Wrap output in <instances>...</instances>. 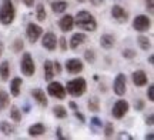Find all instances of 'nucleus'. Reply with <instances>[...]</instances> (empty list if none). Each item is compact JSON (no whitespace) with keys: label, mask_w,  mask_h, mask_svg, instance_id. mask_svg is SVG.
<instances>
[{"label":"nucleus","mask_w":154,"mask_h":140,"mask_svg":"<svg viewBox=\"0 0 154 140\" xmlns=\"http://www.w3.org/2000/svg\"><path fill=\"white\" fill-rule=\"evenodd\" d=\"M74 24L79 29L86 30V32H94L97 29V22H96L94 16L86 10H82L77 13L76 17H74Z\"/></svg>","instance_id":"f257e3e1"},{"label":"nucleus","mask_w":154,"mask_h":140,"mask_svg":"<svg viewBox=\"0 0 154 140\" xmlns=\"http://www.w3.org/2000/svg\"><path fill=\"white\" fill-rule=\"evenodd\" d=\"M16 16V10H14V6L11 0H3L2 6H0V23L2 24H11Z\"/></svg>","instance_id":"f03ea898"},{"label":"nucleus","mask_w":154,"mask_h":140,"mask_svg":"<svg viewBox=\"0 0 154 140\" xmlns=\"http://www.w3.org/2000/svg\"><path fill=\"white\" fill-rule=\"evenodd\" d=\"M87 89V83L83 77H77L73 79L70 82H67L66 86V92L69 95H72L73 97H80V96L84 95V92Z\"/></svg>","instance_id":"7ed1b4c3"},{"label":"nucleus","mask_w":154,"mask_h":140,"mask_svg":"<svg viewBox=\"0 0 154 140\" xmlns=\"http://www.w3.org/2000/svg\"><path fill=\"white\" fill-rule=\"evenodd\" d=\"M20 69H22V73L27 77H32L36 72V64H34V60L30 53H24L22 57V63H20Z\"/></svg>","instance_id":"20e7f679"},{"label":"nucleus","mask_w":154,"mask_h":140,"mask_svg":"<svg viewBox=\"0 0 154 140\" xmlns=\"http://www.w3.org/2000/svg\"><path fill=\"white\" fill-rule=\"evenodd\" d=\"M47 92H49V95L51 96V97H56V99H59V100H63L67 95L66 87H64L60 82H51V80H50L49 86H47Z\"/></svg>","instance_id":"39448f33"},{"label":"nucleus","mask_w":154,"mask_h":140,"mask_svg":"<svg viewBox=\"0 0 154 140\" xmlns=\"http://www.w3.org/2000/svg\"><path fill=\"white\" fill-rule=\"evenodd\" d=\"M151 26V19L149 16H146V14H138L136 16V19L133 20V27L136 32H140V33H143V32H147Z\"/></svg>","instance_id":"423d86ee"},{"label":"nucleus","mask_w":154,"mask_h":140,"mask_svg":"<svg viewBox=\"0 0 154 140\" xmlns=\"http://www.w3.org/2000/svg\"><path fill=\"white\" fill-rule=\"evenodd\" d=\"M113 90L117 96H124L127 92V79L123 73H119L113 83Z\"/></svg>","instance_id":"0eeeda50"},{"label":"nucleus","mask_w":154,"mask_h":140,"mask_svg":"<svg viewBox=\"0 0 154 140\" xmlns=\"http://www.w3.org/2000/svg\"><path fill=\"white\" fill-rule=\"evenodd\" d=\"M128 109H130L128 101H126V100H123V99H121V100H117L114 103L111 113H113V116H114L116 119H121V117H124V116L127 114Z\"/></svg>","instance_id":"6e6552de"},{"label":"nucleus","mask_w":154,"mask_h":140,"mask_svg":"<svg viewBox=\"0 0 154 140\" xmlns=\"http://www.w3.org/2000/svg\"><path fill=\"white\" fill-rule=\"evenodd\" d=\"M43 33V29L40 27L38 24L36 23H29L27 24V29H26V34H27V39L30 40V43L33 45L38 40V37L42 36Z\"/></svg>","instance_id":"1a4fd4ad"},{"label":"nucleus","mask_w":154,"mask_h":140,"mask_svg":"<svg viewBox=\"0 0 154 140\" xmlns=\"http://www.w3.org/2000/svg\"><path fill=\"white\" fill-rule=\"evenodd\" d=\"M42 46L50 51L54 50L56 47H57V37H56V34L51 33V32L44 33V36L42 37Z\"/></svg>","instance_id":"9d476101"},{"label":"nucleus","mask_w":154,"mask_h":140,"mask_svg":"<svg viewBox=\"0 0 154 140\" xmlns=\"http://www.w3.org/2000/svg\"><path fill=\"white\" fill-rule=\"evenodd\" d=\"M83 67H84V64H83V62L80 60V59H69L66 62V70L70 74H79V73L83 70Z\"/></svg>","instance_id":"9b49d317"},{"label":"nucleus","mask_w":154,"mask_h":140,"mask_svg":"<svg viewBox=\"0 0 154 140\" xmlns=\"http://www.w3.org/2000/svg\"><path fill=\"white\" fill-rule=\"evenodd\" d=\"M111 16L114 17L119 23H126L127 20H128V13L119 5L113 6V9H111Z\"/></svg>","instance_id":"f8f14e48"},{"label":"nucleus","mask_w":154,"mask_h":140,"mask_svg":"<svg viewBox=\"0 0 154 140\" xmlns=\"http://www.w3.org/2000/svg\"><path fill=\"white\" fill-rule=\"evenodd\" d=\"M149 82V77H147V74L144 70H136V72L133 73V83L136 84L137 87H143L146 86Z\"/></svg>","instance_id":"ddd939ff"},{"label":"nucleus","mask_w":154,"mask_h":140,"mask_svg":"<svg viewBox=\"0 0 154 140\" xmlns=\"http://www.w3.org/2000/svg\"><path fill=\"white\" fill-rule=\"evenodd\" d=\"M59 26H60L61 32H70V30H73V27H74V17L70 16V14L63 16L60 19V22H59Z\"/></svg>","instance_id":"4468645a"},{"label":"nucleus","mask_w":154,"mask_h":140,"mask_svg":"<svg viewBox=\"0 0 154 140\" xmlns=\"http://www.w3.org/2000/svg\"><path fill=\"white\" fill-rule=\"evenodd\" d=\"M32 96H33V99L36 101H37L40 106H43V107H46L47 106V97H46V95H44V92L42 89H33L32 90Z\"/></svg>","instance_id":"2eb2a0df"},{"label":"nucleus","mask_w":154,"mask_h":140,"mask_svg":"<svg viewBox=\"0 0 154 140\" xmlns=\"http://www.w3.org/2000/svg\"><path fill=\"white\" fill-rule=\"evenodd\" d=\"M86 40H87V36L84 33H82V32H80V33H74L72 36V39H70V47H72V49H77V47L82 46Z\"/></svg>","instance_id":"dca6fc26"},{"label":"nucleus","mask_w":154,"mask_h":140,"mask_svg":"<svg viewBox=\"0 0 154 140\" xmlns=\"http://www.w3.org/2000/svg\"><path fill=\"white\" fill-rule=\"evenodd\" d=\"M116 43V39L113 34H103L101 37H100V45H101V47L103 49H111L113 46H114Z\"/></svg>","instance_id":"f3484780"},{"label":"nucleus","mask_w":154,"mask_h":140,"mask_svg":"<svg viewBox=\"0 0 154 140\" xmlns=\"http://www.w3.org/2000/svg\"><path fill=\"white\" fill-rule=\"evenodd\" d=\"M46 132V127H44L43 123H36L33 126L29 127V135L32 137H37V136H42Z\"/></svg>","instance_id":"a211bd4d"},{"label":"nucleus","mask_w":154,"mask_h":140,"mask_svg":"<svg viewBox=\"0 0 154 140\" xmlns=\"http://www.w3.org/2000/svg\"><path fill=\"white\" fill-rule=\"evenodd\" d=\"M43 70H44V79L50 82L51 79L54 77V69H53V62L50 60H46L43 64Z\"/></svg>","instance_id":"6ab92c4d"},{"label":"nucleus","mask_w":154,"mask_h":140,"mask_svg":"<svg viewBox=\"0 0 154 140\" xmlns=\"http://www.w3.org/2000/svg\"><path fill=\"white\" fill-rule=\"evenodd\" d=\"M9 76H10V64H9L7 60H3L0 63V79L3 82H7Z\"/></svg>","instance_id":"aec40b11"},{"label":"nucleus","mask_w":154,"mask_h":140,"mask_svg":"<svg viewBox=\"0 0 154 140\" xmlns=\"http://www.w3.org/2000/svg\"><path fill=\"white\" fill-rule=\"evenodd\" d=\"M20 90H22V79L20 77H14L10 82V93L14 97L20 95Z\"/></svg>","instance_id":"412c9836"},{"label":"nucleus","mask_w":154,"mask_h":140,"mask_svg":"<svg viewBox=\"0 0 154 140\" xmlns=\"http://www.w3.org/2000/svg\"><path fill=\"white\" fill-rule=\"evenodd\" d=\"M67 9V2L64 0H56L51 3V10L54 13H64Z\"/></svg>","instance_id":"4be33fe9"},{"label":"nucleus","mask_w":154,"mask_h":140,"mask_svg":"<svg viewBox=\"0 0 154 140\" xmlns=\"http://www.w3.org/2000/svg\"><path fill=\"white\" fill-rule=\"evenodd\" d=\"M0 133H3L5 136H11L14 133V127L7 122H2L0 123Z\"/></svg>","instance_id":"5701e85b"},{"label":"nucleus","mask_w":154,"mask_h":140,"mask_svg":"<svg viewBox=\"0 0 154 140\" xmlns=\"http://www.w3.org/2000/svg\"><path fill=\"white\" fill-rule=\"evenodd\" d=\"M9 103H10V97L7 95V92H0V112L2 110H5L6 107L9 106Z\"/></svg>","instance_id":"b1692460"},{"label":"nucleus","mask_w":154,"mask_h":140,"mask_svg":"<svg viewBox=\"0 0 154 140\" xmlns=\"http://www.w3.org/2000/svg\"><path fill=\"white\" fill-rule=\"evenodd\" d=\"M137 43H138V46H140L141 50H149L150 47H151V43H150L149 37H146V36H138Z\"/></svg>","instance_id":"393cba45"},{"label":"nucleus","mask_w":154,"mask_h":140,"mask_svg":"<svg viewBox=\"0 0 154 140\" xmlns=\"http://www.w3.org/2000/svg\"><path fill=\"white\" fill-rule=\"evenodd\" d=\"M36 10H37V20L38 22H44L46 17H47V13H46L44 6L42 5V3H38V5L36 6Z\"/></svg>","instance_id":"a878e982"},{"label":"nucleus","mask_w":154,"mask_h":140,"mask_svg":"<svg viewBox=\"0 0 154 140\" xmlns=\"http://www.w3.org/2000/svg\"><path fill=\"white\" fill-rule=\"evenodd\" d=\"M10 119L13 120V122H16V123H19V122L22 120V113H20V110H19L16 106H11V109H10Z\"/></svg>","instance_id":"bb28decb"},{"label":"nucleus","mask_w":154,"mask_h":140,"mask_svg":"<svg viewBox=\"0 0 154 140\" xmlns=\"http://www.w3.org/2000/svg\"><path fill=\"white\" fill-rule=\"evenodd\" d=\"M53 113H54L56 117H59V119L67 117V110L63 106H56L54 109H53Z\"/></svg>","instance_id":"cd10ccee"},{"label":"nucleus","mask_w":154,"mask_h":140,"mask_svg":"<svg viewBox=\"0 0 154 140\" xmlns=\"http://www.w3.org/2000/svg\"><path fill=\"white\" fill-rule=\"evenodd\" d=\"M88 109L91 110V112H99V99L97 97H91L90 101H88Z\"/></svg>","instance_id":"c85d7f7f"},{"label":"nucleus","mask_w":154,"mask_h":140,"mask_svg":"<svg viewBox=\"0 0 154 140\" xmlns=\"http://www.w3.org/2000/svg\"><path fill=\"white\" fill-rule=\"evenodd\" d=\"M113 133H114V127H113V123H107L104 129V137L106 139H110L113 137Z\"/></svg>","instance_id":"c756f323"},{"label":"nucleus","mask_w":154,"mask_h":140,"mask_svg":"<svg viewBox=\"0 0 154 140\" xmlns=\"http://www.w3.org/2000/svg\"><path fill=\"white\" fill-rule=\"evenodd\" d=\"M24 47V43H23L22 39H16L14 43H13V50L14 51H22V49Z\"/></svg>","instance_id":"7c9ffc66"},{"label":"nucleus","mask_w":154,"mask_h":140,"mask_svg":"<svg viewBox=\"0 0 154 140\" xmlns=\"http://www.w3.org/2000/svg\"><path fill=\"white\" fill-rule=\"evenodd\" d=\"M84 59H86L88 63H94V60H96L94 51L93 50H86L84 51Z\"/></svg>","instance_id":"2f4dec72"},{"label":"nucleus","mask_w":154,"mask_h":140,"mask_svg":"<svg viewBox=\"0 0 154 140\" xmlns=\"http://www.w3.org/2000/svg\"><path fill=\"white\" fill-rule=\"evenodd\" d=\"M123 57L133 59V57H136V51L131 50V49H124V50H123Z\"/></svg>","instance_id":"473e14b6"},{"label":"nucleus","mask_w":154,"mask_h":140,"mask_svg":"<svg viewBox=\"0 0 154 140\" xmlns=\"http://www.w3.org/2000/svg\"><path fill=\"white\" fill-rule=\"evenodd\" d=\"M57 43L60 45V49H61V50H63V51H66V50H67V40L64 39V37H60Z\"/></svg>","instance_id":"72a5a7b5"},{"label":"nucleus","mask_w":154,"mask_h":140,"mask_svg":"<svg viewBox=\"0 0 154 140\" xmlns=\"http://www.w3.org/2000/svg\"><path fill=\"white\" fill-rule=\"evenodd\" d=\"M147 97H149L150 101H154V86L151 84L149 87V90H147Z\"/></svg>","instance_id":"f704fd0d"},{"label":"nucleus","mask_w":154,"mask_h":140,"mask_svg":"<svg viewBox=\"0 0 154 140\" xmlns=\"http://www.w3.org/2000/svg\"><path fill=\"white\" fill-rule=\"evenodd\" d=\"M91 124L96 126V127H101V120L99 117H93L91 119Z\"/></svg>","instance_id":"c9c22d12"},{"label":"nucleus","mask_w":154,"mask_h":140,"mask_svg":"<svg viewBox=\"0 0 154 140\" xmlns=\"http://www.w3.org/2000/svg\"><path fill=\"white\" fill-rule=\"evenodd\" d=\"M74 116H76V117L79 119V120H80V122H82V123H84V122H86V119H84V116H83L82 113L79 112V109H77L76 112H74Z\"/></svg>","instance_id":"e433bc0d"},{"label":"nucleus","mask_w":154,"mask_h":140,"mask_svg":"<svg viewBox=\"0 0 154 140\" xmlns=\"http://www.w3.org/2000/svg\"><path fill=\"white\" fill-rule=\"evenodd\" d=\"M147 9L150 13H153L154 10V0H147Z\"/></svg>","instance_id":"4c0bfd02"},{"label":"nucleus","mask_w":154,"mask_h":140,"mask_svg":"<svg viewBox=\"0 0 154 140\" xmlns=\"http://www.w3.org/2000/svg\"><path fill=\"white\" fill-rule=\"evenodd\" d=\"M53 69H54L57 73H60L61 72V67H60V63L59 62H56V63H53Z\"/></svg>","instance_id":"58836bf2"},{"label":"nucleus","mask_w":154,"mask_h":140,"mask_svg":"<svg viewBox=\"0 0 154 140\" xmlns=\"http://www.w3.org/2000/svg\"><path fill=\"white\" fill-rule=\"evenodd\" d=\"M22 2L27 6V7H33V5H34V0H22Z\"/></svg>","instance_id":"ea45409f"},{"label":"nucleus","mask_w":154,"mask_h":140,"mask_svg":"<svg viewBox=\"0 0 154 140\" xmlns=\"http://www.w3.org/2000/svg\"><path fill=\"white\" fill-rule=\"evenodd\" d=\"M119 139H128V140H131L133 137H131V136H130V135H126V133L123 132L121 135H119Z\"/></svg>","instance_id":"a19ab883"},{"label":"nucleus","mask_w":154,"mask_h":140,"mask_svg":"<svg viewBox=\"0 0 154 140\" xmlns=\"http://www.w3.org/2000/svg\"><path fill=\"white\" fill-rule=\"evenodd\" d=\"M153 119H154V116H153V114H150L149 117L146 119V123L149 124V126H153Z\"/></svg>","instance_id":"79ce46f5"},{"label":"nucleus","mask_w":154,"mask_h":140,"mask_svg":"<svg viewBox=\"0 0 154 140\" xmlns=\"http://www.w3.org/2000/svg\"><path fill=\"white\" fill-rule=\"evenodd\" d=\"M3 50H5V45L0 42V57H2V54H3Z\"/></svg>","instance_id":"37998d69"},{"label":"nucleus","mask_w":154,"mask_h":140,"mask_svg":"<svg viewBox=\"0 0 154 140\" xmlns=\"http://www.w3.org/2000/svg\"><path fill=\"white\" fill-rule=\"evenodd\" d=\"M69 106L72 107V109H74V110H77V104L74 103V101H70V104H69Z\"/></svg>","instance_id":"c03bdc74"},{"label":"nucleus","mask_w":154,"mask_h":140,"mask_svg":"<svg viewBox=\"0 0 154 140\" xmlns=\"http://www.w3.org/2000/svg\"><path fill=\"white\" fill-rule=\"evenodd\" d=\"M141 107H143V101H138V103H137V109L140 110Z\"/></svg>","instance_id":"a18cd8bd"},{"label":"nucleus","mask_w":154,"mask_h":140,"mask_svg":"<svg viewBox=\"0 0 154 140\" xmlns=\"http://www.w3.org/2000/svg\"><path fill=\"white\" fill-rule=\"evenodd\" d=\"M149 62H150V64H153V62H154V57H153V56L149 57Z\"/></svg>","instance_id":"49530a36"},{"label":"nucleus","mask_w":154,"mask_h":140,"mask_svg":"<svg viewBox=\"0 0 154 140\" xmlns=\"http://www.w3.org/2000/svg\"><path fill=\"white\" fill-rule=\"evenodd\" d=\"M146 139H149V140H151V139H153V135H147V136H146Z\"/></svg>","instance_id":"de8ad7c7"},{"label":"nucleus","mask_w":154,"mask_h":140,"mask_svg":"<svg viewBox=\"0 0 154 140\" xmlns=\"http://www.w3.org/2000/svg\"><path fill=\"white\" fill-rule=\"evenodd\" d=\"M77 2H84V0H77Z\"/></svg>","instance_id":"09e8293b"}]
</instances>
